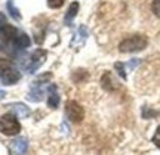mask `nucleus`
Masks as SVG:
<instances>
[{"instance_id": "21", "label": "nucleus", "mask_w": 160, "mask_h": 155, "mask_svg": "<svg viewBox=\"0 0 160 155\" xmlns=\"http://www.w3.org/2000/svg\"><path fill=\"white\" fill-rule=\"evenodd\" d=\"M153 143L160 149V126L156 129V133H154V136H153Z\"/></svg>"}, {"instance_id": "13", "label": "nucleus", "mask_w": 160, "mask_h": 155, "mask_svg": "<svg viewBox=\"0 0 160 155\" xmlns=\"http://www.w3.org/2000/svg\"><path fill=\"white\" fill-rule=\"evenodd\" d=\"M0 78H2V81L5 83L6 86H9V84L17 83V81L21 78V73H19L17 68H12V69H9V71H8L5 75H2Z\"/></svg>"}, {"instance_id": "4", "label": "nucleus", "mask_w": 160, "mask_h": 155, "mask_svg": "<svg viewBox=\"0 0 160 155\" xmlns=\"http://www.w3.org/2000/svg\"><path fill=\"white\" fill-rule=\"evenodd\" d=\"M9 149L12 155H25L28 151V140L25 138H17L11 142Z\"/></svg>"}, {"instance_id": "25", "label": "nucleus", "mask_w": 160, "mask_h": 155, "mask_svg": "<svg viewBox=\"0 0 160 155\" xmlns=\"http://www.w3.org/2000/svg\"><path fill=\"white\" fill-rule=\"evenodd\" d=\"M5 96H6V92H5V90H0V101L5 98Z\"/></svg>"}, {"instance_id": "17", "label": "nucleus", "mask_w": 160, "mask_h": 155, "mask_svg": "<svg viewBox=\"0 0 160 155\" xmlns=\"http://www.w3.org/2000/svg\"><path fill=\"white\" fill-rule=\"evenodd\" d=\"M88 78V73H86L85 69H77V71H74L73 73V80L76 81V83H79V81H83Z\"/></svg>"}, {"instance_id": "15", "label": "nucleus", "mask_w": 160, "mask_h": 155, "mask_svg": "<svg viewBox=\"0 0 160 155\" xmlns=\"http://www.w3.org/2000/svg\"><path fill=\"white\" fill-rule=\"evenodd\" d=\"M6 7H8V12H9V15H11L15 21H19L21 19V13L18 11V7L15 6L13 3V0H8V3H6Z\"/></svg>"}, {"instance_id": "24", "label": "nucleus", "mask_w": 160, "mask_h": 155, "mask_svg": "<svg viewBox=\"0 0 160 155\" xmlns=\"http://www.w3.org/2000/svg\"><path fill=\"white\" fill-rule=\"evenodd\" d=\"M138 63H139V59H132L131 62L128 63V67H129L131 69H133V68H135V67L138 65Z\"/></svg>"}, {"instance_id": "2", "label": "nucleus", "mask_w": 160, "mask_h": 155, "mask_svg": "<svg viewBox=\"0 0 160 155\" xmlns=\"http://www.w3.org/2000/svg\"><path fill=\"white\" fill-rule=\"evenodd\" d=\"M21 132V124L13 114H5L0 117V133L6 136H15Z\"/></svg>"}, {"instance_id": "22", "label": "nucleus", "mask_w": 160, "mask_h": 155, "mask_svg": "<svg viewBox=\"0 0 160 155\" xmlns=\"http://www.w3.org/2000/svg\"><path fill=\"white\" fill-rule=\"evenodd\" d=\"M159 112H156V111H148V108H142V117L144 118H148V117H157Z\"/></svg>"}, {"instance_id": "20", "label": "nucleus", "mask_w": 160, "mask_h": 155, "mask_svg": "<svg viewBox=\"0 0 160 155\" xmlns=\"http://www.w3.org/2000/svg\"><path fill=\"white\" fill-rule=\"evenodd\" d=\"M151 9H153V12H154L156 16H159V18H160V0H153Z\"/></svg>"}, {"instance_id": "7", "label": "nucleus", "mask_w": 160, "mask_h": 155, "mask_svg": "<svg viewBox=\"0 0 160 155\" xmlns=\"http://www.w3.org/2000/svg\"><path fill=\"white\" fill-rule=\"evenodd\" d=\"M88 35H89V33H88V28H86L85 25H80L79 30L74 33V35H73V40H71V43H70V46L71 47H80L85 45L86 39H88Z\"/></svg>"}, {"instance_id": "1", "label": "nucleus", "mask_w": 160, "mask_h": 155, "mask_svg": "<svg viewBox=\"0 0 160 155\" xmlns=\"http://www.w3.org/2000/svg\"><path fill=\"white\" fill-rule=\"evenodd\" d=\"M148 45V40L145 35H141V34H135V35H131L125 39L123 41H120L119 45V50L123 52V53H131V52H139V50H144L145 47Z\"/></svg>"}, {"instance_id": "19", "label": "nucleus", "mask_w": 160, "mask_h": 155, "mask_svg": "<svg viewBox=\"0 0 160 155\" xmlns=\"http://www.w3.org/2000/svg\"><path fill=\"white\" fill-rule=\"evenodd\" d=\"M65 3V0H48V6L51 9H59Z\"/></svg>"}, {"instance_id": "11", "label": "nucleus", "mask_w": 160, "mask_h": 155, "mask_svg": "<svg viewBox=\"0 0 160 155\" xmlns=\"http://www.w3.org/2000/svg\"><path fill=\"white\" fill-rule=\"evenodd\" d=\"M18 35V30L13 27V25H9L6 24L3 28L0 30V40L3 41H13V39Z\"/></svg>"}, {"instance_id": "9", "label": "nucleus", "mask_w": 160, "mask_h": 155, "mask_svg": "<svg viewBox=\"0 0 160 155\" xmlns=\"http://www.w3.org/2000/svg\"><path fill=\"white\" fill-rule=\"evenodd\" d=\"M46 92H48V106L52 109L58 108V105H59V95H58L57 86L55 84H48Z\"/></svg>"}, {"instance_id": "23", "label": "nucleus", "mask_w": 160, "mask_h": 155, "mask_svg": "<svg viewBox=\"0 0 160 155\" xmlns=\"http://www.w3.org/2000/svg\"><path fill=\"white\" fill-rule=\"evenodd\" d=\"M6 24H8V22H6V16L3 15V13H2V12H0V30L3 28Z\"/></svg>"}, {"instance_id": "8", "label": "nucleus", "mask_w": 160, "mask_h": 155, "mask_svg": "<svg viewBox=\"0 0 160 155\" xmlns=\"http://www.w3.org/2000/svg\"><path fill=\"white\" fill-rule=\"evenodd\" d=\"M46 87H48V84H40L39 81L33 83L31 90H30L27 98H28L30 101H33V102H39V101H42V96H43V93H45Z\"/></svg>"}, {"instance_id": "3", "label": "nucleus", "mask_w": 160, "mask_h": 155, "mask_svg": "<svg viewBox=\"0 0 160 155\" xmlns=\"http://www.w3.org/2000/svg\"><path fill=\"white\" fill-rule=\"evenodd\" d=\"M65 114H67L70 121L79 124L85 118V109L82 108V105L77 103L76 101H68L65 103Z\"/></svg>"}, {"instance_id": "16", "label": "nucleus", "mask_w": 160, "mask_h": 155, "mask_svg": "<svg viewBox=\"0 0 160 155\" xmlns=\"http://www.w3.org/2000/svg\"><path fill=\"white\" fill-rule=\"evenodd\" d=\"M12 68H15L13 67V63L9 61V59H3V58H0V77L2 75H5L9 69H12Z\"/></svg>"}, {"instance_id": "14", "label": "nucleus", "mask_w": 160, "mask_h": 155, "mask_svg": "<svg viewBox=\"0 0 160 155\" xmlns=\"http://www.w3.org/2000/svg\"><path fill=\"white\" fill-rule=\"evenodd\" d=\"M77 12H79V2H73V3L70 5L68 11H67V13H65V16H64V22L67 24V25H70L71 21L76 18Z\"/></svg>"}, {"instance_id": "10", "label": "nucleus", "mask_w": 160, "mask_h": 155, "mask_svg": "<svg viewBox=\"0 0 160 155\" xmlns=\"http://www.w3.org/2000/svg\"><path fill=\"white\" fill-rule=\"evenodd\" d=\"M8 108H11V112L17 118H27L30 115V108L27 105H24V103H12Z\"/></svg>"}, {"instance_id": "12", "label": "nucleus", "mask_w": 160, "mask_h": 155, "mask_svg": "<svg viewBox=\"0 0 160 155\" xmlns=\"http://www.w3.org/2000/svg\"><path fill=\"white\" fill-rule=\"evenodd\" d=\"M30 45H31V39L25 33H18V35L13 39V46L17 49H19V50L30 47Z\"/></svg>"}, {"instance_id": "5", "label": "nucleus", "mask_w": 160, "mask_h": 155, "mask_svg": "<svg viewBox=\"0 0 160 155\" xmlns=\"http://www.w3.org/2000/svg\"><path fill=\"white\" fill-rule=\"evenodd\" d=\"M45 59H46V50H43V49H36L34 53H33V56L30 58V65L27 67V69H28L30 73H34L36 69L45 62Z\"/></svg>"}, {"instance_id": "18", "label": "nucleus", "mask_w": 160, "mask_h": 155, "mask_svg": "<svg viewBox=\"0 0 160 155\" xmlns=\"http://www.w3.org/2000/svg\"><path fill=\"white\" fill-rule=\"evenodd\" d=\"M114 68H116V71H117V74H119L123 80H126V78H128V75H126V69H125V63L116 62L114 63Z\"/></svg>"}, {"instance_id": "6", "label": "nucleus", "mask_w": 160, "mask_h": 155, "mask_svg": "<svg viewBox=\"0 0 160 155\" xmlns=\"http://www.w3.org/2000/svg\"><path fill=\"white\" fill-rule=\"evenodd\" d=\"M101 86H102V89L107 90V92H116V90H119L120 84L116 81L114 75L107 71V73H104L102 77H101Z\"/></svg>"}]
</instances>
